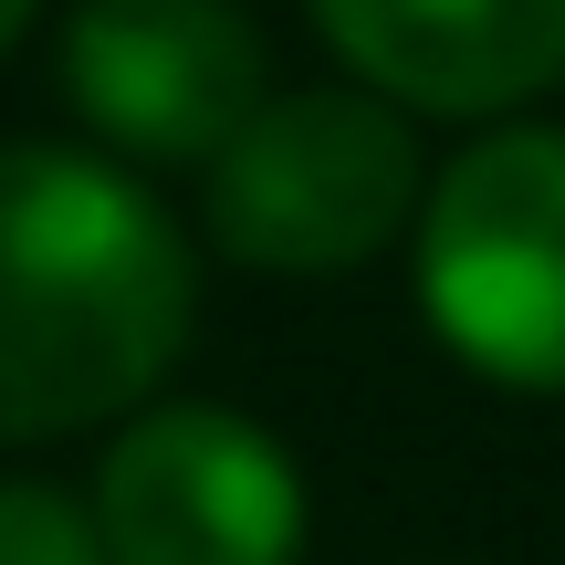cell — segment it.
I'll use <instances>...</instances> for the list:
<instances>
[{
	"label": "cell",
	"mask_w": 565,
	"mask_h": 565,
	"mask_svg": "<svg viewBox=\"0 0 565 565\" xmlns=\"http://www.w3.org/2000/svg\"><path fill=\"white\" fill-rule=\"evenodd\" d=\"M200 252L105 147L0 137V450L137 419L189 356Z\"/></svg>",
	"instance_id": "1"
},
{
	"label": "cell",
	"mask_w": 565,
	"mask_h": 565,
	"mask_svg": "<svg viewBox=\"0 0 565 565\" xmlns=\"http://www.w3.org/2000/svg\"><path fill=\"white\" fill-rule=\"evenodd\" d=\"M419 126L366 84H294L200 168V242L263 282H345L419 231Z\"/></svg>",
	"instance_id": "2"
},
{
	"label": "cell",
	"mask_w": 565,
	"mask_h": 565,
	"mask_svg": "<svg viewBox=\"0 0 565 565\" xmlns=\"http://www.w3.org/2000/svg\"><path fill=\"white\" fill-rule=\"evenodd\" d=\"M408 294L471 377L565 398V126L503 116L429 168Z\"/></svg>",
	"instance_id": "3"
},
{
	"label": "cell",
	"mask_w": 565,
	"mask_h": 565,
	"mask_svg": "<svg viewBox=\"0 0 565 565\" xmlns=\"http://www.w3.org/2000/svg\"><path fill=\"white\" fill-rule=\"evenodd\" d=\"M95 534L116 565H303V461L231 398H147L95 461Z\"/></svg>",
	"instance_id": "4"
},
{
	"label": "cell",
	"mask_w": 565,
	"mask_h": 565,
	"mask_svg": "<svg viewBox=\"0 0 565 565\" xmlns=\"http://www.w3.org/2000/svg\"><path fill=\"white\" fill-rule=\"evenodd\" d=\"M53 74L105 158L210 168L273 105V42L242 0H74Z\"/></svg>",
	"instance_id": "5"
},
{
	"label": "cell",
	"mask_w": 565,
	"mask_h": 565,
	"mask_svg": "<svg viewBox=\"0 0 565 565\" xmlns=\"http://www.w3.org/2000/svg\"><path fill=\"white\" fill-rule=\"evenodd\" d=\"M345 84L398 116L503 126L565 84V0H303Z\"/></svg>",
	"instance_id": "6"
},
{
	"label": "cell",
	"mask_w": 565,
	"mask_h": 565,
	"mask_svg": "<svg viewBox=\"0 0 565 565\" xmlns=\"http://www.w3.org/2000/svg\"><path fill=\"white\" fill-rule=\"evenodd\" d=\"M0 565H116L95 534V492L42 482V471H0Z\"/></svg>",
	"instance_id": "7"
},
{
	"label": "cell",
	"mask_w": 565,
	"mask_h": 565,
	"mask_svg": "<svg viewBox=\"0 0 565 565\" xmlns=\"http://www.w3.org/2000/svg\"><path fill=\"white\" fill-rule=\"evenodd\" d=\"M32 11H42V0H0V63H11V42L32 32Z\"/></svg>",
	"instance_id": "8"
}]
</instances>
